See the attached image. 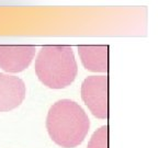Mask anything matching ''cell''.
I'll use <instances>...</instances> for the list:
<instances>
[{
    "instance_id": "6",
    "label": "cell",
    "mask_w": 158,
    "mask_h": 148,
    "mask_svg": "<svg viewBox=\"0 0 158 148\" xmlns=\"http://www.w3.org/2000/svg\"><path fill=\"white\" fill-rule=\"evenodd\" d=\"M78 53L86 69L94 72H108V45H80Z\"/></svg>"
},
{
    "instance_id": "5",
    "label": "cell",
    "mask_w": 158,
    "mask_h": 148,
    "mask_svg": "<svg viewBox=\"0 0 158 148\" xmlns=\"http://www.w3.org/2000/svg\"><path fill=\"white\" fill-rule=\"evenodd\" d=\"M27 88L22 79L0 72V112L15 110L22 103Z\"/></svg>"
},
{
    "instance_id": "3",
    "label": "cell",
    "mask_w": 158,
    "mask_h": 148,
    "mask_svg": "<svg viewBox=\"0 0 158 148\" xmlns=\"http://www.w3.org/2000/svg\"><path fill=\"white\" fill-rule=\"evenodd\" d=\"M81 98L96 117L108 118V77H87L81 84Z\"/></svg>"
},
{
    "instance_id": "1",
    "label": "cell",
    "mask_w": 158,
    "mask_h": 148,
    "mask_svg": "<svg viewBox=\"0 0 158 148\" xmlns=\"http://www.w3.org/2000/svg\"><path fill=\"white\" fill-rule=\"evenodd\" d=\"M46 128L54 143L65 148H74L86 138L90 121L78 103L63 99L55 102L49 109Z\"/></svg>"
},
{
    "instance_id": "7",
    "label": "cell",
    "mask_w": 158,
    "mask_h": 148,
    "mask_svg": "<svg viewBox=\"0 0 158 148\" xmlns=\"http://www.w3.org/2000/svg\"><path fill=\"white\" fill-rule=\"evenodd\" d=\"M108 126L103 125L91 136L87 148H108Z\"/></svg>"
},
{
    "instance_id": "4",
    "label": "cell",
    "mask_w": 158,
    "mask_h": 148,
    "mask_svg": "<svg viewBox=\"0 0 158 148\" xmlns=\"http://www.w3.org/2000/svg\"><path fill=\"white\" fill-rule=\"evenodd\" d=\"M33 45H0V68L7 72H21L35 56Z\"/></svg>"
},
{
    "instance_id": "2",
    "label": "cell",
    "mask_w": 158,
    "mask_h": 148,
    "mask_svg": "<svg viewBox=\"0 0 158 148\" xmlns=\"http://www.w3.org/2000/svg\"><path fill=\"white\" fill-rule=\"evenodd\" d=\"M35 72L44 86L63 89L74 82L78 72L73 48L67 45H46L35 60Z\"/></svg>"
}]
</instances>
